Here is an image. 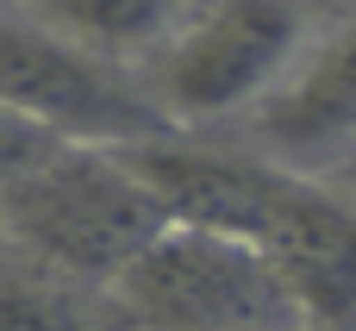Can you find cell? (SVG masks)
I'll return each mask as SVG.
<instances>
[{
  "label": "cell",
  "mask_w": 356,
  "mask_h": 331,
  "mask_svg": "<svg viewBox=\"0 0 356 331\" xmlns=\"http://www.w3.org/2000/svg\"><path fill=\"white\" fill-rule=\"evenodd\" d=\"M125 156L156 188L175 225L257 244L282 269L307 325L356 331V200L344 188L294 175L257 150L194 144V138L138 144Z\"/></svg>",
  "instance_id": "cell-1"
},
{
  "label": "cell",
  "mask_w": 356,
  "mask_h": 331,
  "mask_svg": "<svg viewBox=\"0 0 356 331\" xmlns=\"http://www.w3.org/2000/svg\"><path fill=\"white\" fill-rule=\"evenodd\" d=\"M169 225V207L125 150H56L0 188V238L69 288L106 294Z\"/></svg>",
  "instance_id": "cell-2"
},
{
  "label": "cell",
  "mask_w": 356,
  "mask_h": 331,
  "mask_svg": "<svg viewBox=\"0 0 356 331\" xmlns=\"http://www.w3.org/2000/svg\"><path fill=\"white\" fill-rule=\"evenodd\" d=\"M113 331H307L282 269L225 232L169 225L113 288Z\"/></svg>",
  "instance_id": "cell-3"
},
{
  "label": "cell",
  "mask_w": 356,
  "mask_h": 331,
  "mask_svg": "<svg viewBox=\"0 0 356 331\" xmlns=\"http://www.w3.org/2000/svg\"><path fill=\"white\" fill-rule=\"evenodd\" d=\"M307 38L313 25L294 6H181L169 38L138 63V81L175 131H194L232 113H257L282 88Z\"/></svg>",
  "instance_id": "cell-4"
},
{
  "label": "cell",
  "mask_w": 356,
  "mask_h": 331,
  "mask_svg": "<svg viewBox=\"0 0 356 331\" xmlns=\"http://www.w3.org/2000/svg\"><path fill=\"white\" fill-rule=\"evenodd\" d=\"M0 106L69 150H138L175 138L131 69L63 38L38 6L0 13Z\"/></svg>",
  "instance_id": "cell-5"
},
{
  "label": "cell",
  "mask_w": 356,
  "mask_h": 331,
  "mask_svg": "<svg viewBox=\"0 0 356 331\" xmlns=\"http://www.w3.org/2000/svg\"><path fill=\"white\" fill-rule=\"evenodd\" d=\"M257 156L313 175V169H344L356 156V19H338L332 31L307 38L282 88L250 113Z\"/></svg>",
  "instance_id": "cell-6"
},
{
  "label": "cell",
  "mask_w": 356,
  "mask_h": 331,
  "mask_svg": "<svg viewBox=\"0 0 356 331\" xmlns=\"http://www.w3.org/2000/svg\"><path fill=\"white\" fill-rule=\"evenodd\" d=\"M63 38H75L81 50L119 63L138 75V63L169 38V25L181 19V6H163V0H75V6H38Z\"/></svg>",
  "instance_id": "cell-7"
},
{
  "label": "cell",
  "mask_w": 356,
  "mask_h": 331,
  "mask_svg": "<svg viewBox=\"0 0 356 331\" xmlns=\"http://www.w3.org/2000/svg\"><path fill=\"white\" fill-rule=\"evenodd\" d=\"M0 331H100L81 307V288L31 263L0 238Z\"/></svg>",
  "instance_id": "cell-8"
},
{
  "label": "cell",
  "mask_w": 356,
  "mask_h": 331,
  "mask_svg": "<svg viewBox=\"0 0 356 331\" xmlns=\"http://www.w3.org/2000/svg\"><path fill=\"white\" fill-rule=\"evenodd\" d=\"M56 150H69V144H56L50 131H38V125H25L19 113L0 106V188H13V181L31 175L38 163H50Z\"/></svg>",
  "instance_id": "cell-9"
},
{
  "label": "cell",
  "mask_w": 356,
  "mask_h": 331,
  "mask_svg": "<svg viewBox=\"0 0 356 331\" xmlns=\"http://www.w3.org/2000/svg\"><path fill=\"white\" fill-rule=\"evenodd\" d=\"M338 181H344V194H350V200H356V156H350V163H344V169H338Z\"/></svg>",
  "instance_id": "cell-10"
},
{
  "label": "cell",
  "mask_w": 356,
  "mask_h": 331,
  "mask_svg": "<svg viewBox=\"0 0 356 331\" xmlns=\"http://www.w3.org/2000/svg\"><path fill=\"white\" fill-rule=\"evenodd\" d=\"M307 331H319V325H307Z\"/></svg>",
  "instance_id": "cell-11"
}]
</instances>
